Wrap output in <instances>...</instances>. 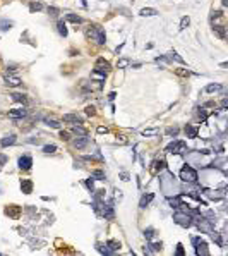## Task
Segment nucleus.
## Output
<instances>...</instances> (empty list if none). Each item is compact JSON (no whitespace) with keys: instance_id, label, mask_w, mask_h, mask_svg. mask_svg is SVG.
<instances>
[{"instance_id":"f257e3e1","label":"nucleus","mask_w":228,"mask_h":256,"mask_svg":"<svg viewBox=\"0 0 228 256\" xmlns=\"http://www.w3.org/2000/svg\"><path fill=\"white\" fill-rule=\"evenodd\" d=\"M88 34H89V36H91L98 45H105V41H107V34H105V29H103L101 26H93L91 29L88 31Z\"/></svg>"},{"instance_id":"f03ea898","label":"nucleus","mask_w":228,"mask_h":256,"mask_svg":"<svg viewBox=\"0 0 228 256\" xmlns=\"http://www.w3.org/2000/svg\"><path fill=\"white\" fill-rule=\"evenodd\" d=\"M180 179L184 182H191V184H195V182H197V172L194 170V168L192 167H184L180 170Z\"/></svg>"},{"instance_id":"7ed1b4c3","label":"nucleus","mask_w":228,"mask_h":256,"mask_svg":"<svg viewBox=\"0 0 228 256\" xmlns=\"http://www.w3.org/2000/svg\"><path fill=\"white\" fill-rule=\"evenodd\" d=\"M173 220H175V223H178L180 227H191L192 225V217L187 215V212H177L173 213Z\"/></svg>"},{"instance_id":"20e7f679","label":"nucleus","mask_w":228,"mask_h":256,"mask_svg":"<svg viewBox=\"0 0 228 256\" xmlns=\"http://www.w3.org/2000/svg\"><path fill=\"white\" fill-rule=\"evenodd\" d=\"M110 69H112V67H110V64H108L107 60H105V59H98L96 67H94V74H99V76H103V78H105V74H107Z\"/></svg>"},{"instance_id":"39448f33","label":"nucleus","mask_w":228,"mask_h":256,"mask_svg":"<svg viewBox=\"0 0 228 256\" xmlns=\"http://www.w3.org/2000/svg\"><path fill=\"white\" fill-rule=\"evenodd\" d=\"M185 151V143L184 141H173L166 146V153H182Z\"/></svg>"},{"instance_id":"423d86ee","label":"nucleus","mask_w":228,"mask_h":256,"mask_svg":"<svg viewBox=\"0 0 228 256\" xmlns=\"http://www.w3.org/2000/svg\"><path fill=\"white\" fill-rule=\"evenodd\" d=\"M19 168L21 170H29L31 168V165H33V158H31L29 155H22L21 158H19Z\"/></svg>"},{"instance_id":"0eeeda50","label":"nucleus","mask_w":228,"mask_h":256,"mask_svg":"<svg viewBox=\"0 0 228 256\" xmlns=\"http://www.w3.org/2000/svg\"><path fill=\"white\" fill-rule=\"evenodd\" d=\"M64 122H72L74 126H81V124H84V122H82V119L79 117L77 114H65V115H64Z\"/></svg>"},{"instance_id":"6e6552de","label":"nucleus","mask_w":228,"mask_h":256,"mask_svg":"<svg viewBox=\"0 0 228 256\" xmlns=\"http://www.w3.org/2000/svg\"><path fill=\"white\" fill-rule=\"evenodd\" d=\"M194 246H195V253H197V254H202V256L209 254V251H208V244L204 241H197Z\"/></svg>"},{"instance_id":"1a4fd4ad","label":"nucleus","mask_w":228,"mask_h":256,"mask_svg":"<svg viewBox=\"0 0 228 256\" xmlns=\"http://www.w3.org/2000/svg\"><path fill=\"white\" fill-rule=\"evenodd\" d=\"M103 206H105V204H103ZM101 215H103L107 220H112V218L115 217V213H113V203H112V201H110V203H108L107 206L103 208V212H101Z\"/></svg>"},{"instance_id":"9d476101","label":"nucleus","mask_w":228,"mask_h":256,"mask_svg":"<svg viewBox=\"0 0 228 256\" xmlns=\"http://www.w3.org/2000/svg\"><path fill=\"white\" fill-rule=\"evenodd\" d=\"M26 115H28V110H24V108H15V110L9 112L11 119H21V117H26Z\"/></svg>"},{"instance_id":"9b49d317","label":"nucleus","mask_w":228,"mask_h":256,"mask_svg":"<svg viewBox=\"0 0 228 256\" xmlns=\"http://www.w3.org/2000/svg\"><path fill=\"white\" fill-rule=\"evenodd\" d=\"M4 81H5V84H7V86H19L22 83L19 78H15V76H9V74L4 76Z\"/></svg>"},{"instance_id":"f8f14e48","label":"nucleus","mask_w":228,"mask_h":256,"mask_svg":"<svg viewBox=\"0 0 228 256\" xmlns=\"http://www.w3.org/2000/svg\"><path fill=\"white\" fill-rule=\"evenodd\" d=\"M72 145H74V148H77V150L84 148V146L88 145V137H86V136H79V137H76V139L72 141Z\"/></svg>"},{"instance_id":"ddd939ff","label":"nucleus","mask_w":228,"mask_h":256,"mask_svg":"<svg viewBox=\"0 0 228 256\" xmlns=\"http://www.w3.org/2000/svg\"><path fill=\"white\" fill-rule=\"evenodd\" d=\"M21 189H22V193H24V194H29L31 191H33V182H31L29 179H22Z\"/></svg>"},{"instance_id":"4468645a","label":"nucleus","mask_w":228,"mask_h":256,"mask_svg":"<svg viewBox=\"0 0 228 256\" xmlns=\"http://www.w3.org/2000/svg\"><path fill=\"white\" fill-rule=\"evenodd\" d=\"M15 143V134H9V136H5V137H2L0 139V146H11V145H14Z\"/></svg>"},{"instance_id":"2eb2a0df","label":"nucleus","mask_w":228,"mask_h":256,"mask_svg":"<svg viewBox=\"0 0 228 256\" xmlns=\"http://www.w3.org/2000/svg\"><path fill=\"white\" fill-rule=\"evenodd\" d=\"M139 14L142 16V17H153V16H158V11H156V9H151V7H144L139 11Z\"/></svg>"},{"instance_id":"dca6fc26","label":"nucleus","mask_w":228,"mask_h":256,"mask_svg":"<svg viewBox=\"0 0 228 256\" xmlns=\"http://www.w3.org/2000/svg\"><path fill=\"white\" fill-rule=\"evenodd\" d=\"M153 198H155V194H153V193H147V194H144V196L141 198V203H139V206H141V208H146L147 204H149L151 201H153Z\"/></svg>"},{"instance_id":"f3484780","label":"nucleus","mask_w":228,"mask_h":256,"mask_svg":"<svg viewBox=\"0 0 228 256\" xmlns=\"http://www.w3.org/2000/svg\"><path fill=\"white\" fill-rule=\"evenodd\" d=\"M12 24L14 22L9 21V19H0V31H9L12 28Z\"/></svg>"},{"instance_id":"a211bd4d","label":"nucleus","mask_w":228,"mask_h":256,"mask_svg":"<svg viewBox=\"0 0 228 256\" xmlns=\"http://www.w3.org/2000/svg\"><path fill=\"white\" fill-rule=\"evenodd\" d=\"M185 134H187V137H197V129L194 126H191V124H187L185 126Z\"/></svg>"},{"instance_id":"6ab92c4d","label":"nucleus","mask_w":228,"mask_h":256,"mask_svg":"<svg viewBox=\"0 0 228 256\" xmlns=\"http://www.w3.org/2000/svg\"><path fill=\"white\" fill-rule=\"evenodd\" d=\"M19 206H15V204H12V206H9V208H5V213L7 215H11V217H17L19 215Z\"/></svg>"},{"instance_id":"aec40b11","label":"nucleus","mask_w":228,"mask_h":256,"mask_svg":"<svg viewBox=\"0 0 228 256\" xmlns=\"http://www.w3.org/2000/svg\"><path fill=\"white\" fill-rule=\"evenodd\" d=\"M214 31H216V34L221 38V40H225V38H226V31H225V26H221V24H216V26H214Z\"/></svg>"},{"instance_id":"412c9836","label":"nucleus","mask_w":228,"mask_h":256,"mask_svg":"<svg viewBox=\"0 0 228 256\" xmlns=\"http://www.w3.org/2000/svg\"><path fill=\"white\" fill-rule=\"evenodd\" d=\"M107 246H108V249H110V253H115V251L120 249V242L118 241H108Z\"/></svg>"},{"instance_id":"4be33fe9","label":"nucleus","mask_w":228,"mask_h":256,"mask_svg":"<svg viewBox=\"0 0 228 256\" xmlns=\"http://www.w3.org/2000/svg\"><path fill=\"white\" fill-rule=\"evenodd\" d=\"M11 97H12V100H14V101H21V103H28V98L24 97V95H21V93H12Z\"/></svg>"},{"instance_id":"5701e85b","label":"nucleus","mask_w":228,"mask_h":256,"mask_svg":"<svg viewBox=\"0 0 228 256\" xmlns=\"http://www.w3.org/2000/svg\"><path fill=\"white\" fill-rule=\"evenodd\" d=\"M65 19L70 21V22H76V24H81L82 22V19L79 17V16H76V14H65Z\"/></svg>"},{"instance_id":"b1692460","label":"nucleus","mask_w":228,"mask_h":256,"mask_svg":"<svg viewBox=\"0 0 228 256\" xmlns=\"http://www.w3.org/2000/svg\"><path fill=\"white\" fill-rule=\"evenodd\" d=\"M166 59H168V60H177V62H178V64H184V59H182V57L178 55V53H177V52H170Z\"/></svg>"},{"instance_id":"393cba45","label":"nucleus","mask_w":228,"mask_h":256,"mask_svg":"<svg viewBox=\"0 0 228 256\" xmlns=\"http://www.w3.org/2000/svg\"><path fill=\"white\" fill-rule=\"evenodd\" d=\"M221 88H223V86H221L220 83H214V84H208L206 86V91L208 93H214V91H220Z\"/></svg>"},{"instance_id":"a878e982","label":"nucleus","mask_w":228,"mask_h":256,"mask_svg":"<svg viewBox=\"0 0 228 256\" xmlns=\"http://www.w3.org/2000/svg\"><path fill=\"white\" fill-rule=\"evenodd\" d=\"M57 28H59V33L62 34L64 38H65V36H67V28H65V22H64V21H59V22H57Z\"/></svg>"},{"instance_id":"bb28decb","label":"nucleus","mask_w":228,"mask_h":256,"mask_svg":"<svg viewBox=\"0 0 228 256\" xmlns=\"http://www.w3.org/2000/svg\"><path fill=\"white\" fill-rule=\"evenodd\" d=\"M147 248H151V249H147L149 253H158V251H161V242H151Z\"/></svg>"},{"instance_id":"cd10ccee","label":"nucleus","mask_w":228,"mask_h":256,"mask_svg":"<svg viewBox=\"0 0 228 256\" xmlns=\"http://www.w3.org/2000/svg\"><path fill=\"white\" fill-rule=\"evenodd\" d=\"M41 9H43V4H41V2H31L29 4L31 12H38V11H41Z\"/></svg>"},{"instance_id":"c85d7f7f","label":"nucleus","mask_w":228,"mask_h":256,"mask_svg":"<svg viewBox=\"0 0 228 256\" xmlns=\"http://www.w3.org/2000/svg\"><path fill=\"white\" fill-rule=\"evenodd\" d=\"M153 165H155V168H153V170H155V172H158V170H163V168H165L166 162H165V160H156V162H155Z\"/></svg>"},{"instance_id":"c756f323","label":"nucleus","mask_w":228,"mask_h":256,"mask_svg":"<svg viewBox=\"0 0 228 256\" xmlns=\"http://www.w3.org/2000/svg\"><path fill=\"white\" fill-rule=\"evenodd\" d=\"M160 131H158V127H151V129H144L142 131V136H156Z\"/></svg>"},{"instance_id":"7c9ffc66","label":"nucleus","mask_w":228,"mask_h":256,"mask_svg":"<svg viewBox=\"0 0 228 256\" xmlns=\"http://www.w3.org/2000/svg\"><path fill=\"white\" fill-rule=\"evenodd\" d=\"M46 126H50V127H53V129H60V124L57 122V120H53V119H45L43 120Z\"/></svg>"},{"instance_id":"2f4dec72","label":"nucleus","mask_w":228,"mask_h":256,"mask_svg":"<svg viewBox=\"0 0 228 256\" xmlns=\"http://www.w3.org/2000/svg\"><path fill=\"white\" fill-rule=\"evenodd\" d=\"M96 248H98V251H99V253H103V254H112L107 244H99V242H98V244H96Z\"/></svg>"},{"instance_id":"473e14b6","label":"nucleus","mask_w":228,"mask_h":256,"mask_svg":"<svg viewBox=\"0 0 228 256\" xmlns=\"http://www.w3.org/2000/svg\"><path fill=\"white\" fill-rule=\"evenodd\" d=\"M72 132L74 134H79V136H86V134H88V132H86V129H82L81 126H74L72 127Z\"/></svg>"},{"instance_id":"72a5a7b5","label":"nucleus","mask_w":228,"mask_h":256,"mask_svg":"<svg viewBox=\"0 0 228 256\" xmlns=\"http://www.w3.org/2000/svg\"><path fill=\"white\" fill-rule=\"evenodd\" d=\"M57 151V146L55 145H46L43 146V153H46V155H50V153H55Z\"/></svg>"},{"instance_id":"f704fd0d","label":"nucleus","mask_w":228,"mask_h":256,"mask_svg":"<svg viewBox=\"0 0 228 256\" xmlns=\"http://www.w3.org/2000/svg\"><path fill=\"white\" fill-rule=\"evenodd\" d=\"M93 177H94L96 181H105V172L103 170H94L93 172Z\"/></svg>"},{"instance_id":"c9c22d12","label":"nucleus","mask_w":228,"mask_h":256,"mask_svg":"<svg viewBox=\"0 0 228 256\" xmlns=\"http://www.w3.org/2000/svg\"><path fill=\"white\" fill-rule=\"evenodd\" d=\"M189 22H191V19H189V16H185V17H182V21H180V28H178V29H180V31H184L185 28L189 26Z\"/></svg>"},{"instance_id":"e433bc0d","label":"nucleus","mask_w":228,"mask_h":256,"mask_svg":"<svg viewBox=\"0 0 228 256\" xmlns=\"http://www.w3.org/2000/svg\"><path fill=\"white\" fill-rule=\"evenodd\" d=\"M144 236H146V239H147V241H151V239L155 237V229H153V227L146 229V230H144Z\"/></svg>"},{"instance_id":"4c0bfd02","label":"nucleus","mask_w":228,"mask_h":256,"mask_svg":"<svg viewBox=\"0 0 228 256\" xmlns=\"http://www.w3.org/2000/svg\"><path fill=\"white\" fill-rule=\"evenodd\" d=\"M127 65H129V59H120V60L117 62V67H118V69H124V67H127Z\"/></svg>"},{"instance_id":"58836bf2","label":"nucleus","mask_w":228,"mask_h":256,"mask_svg":"<svg viewBox=\"0 0 228 256\" xmlns=\"http://www.w3.org/2000/svg\"><path fill=\"white\" fill-rule=\"evenodd\" d=\"M86 186H88L89 191H94V177H89L88 181H86Z\"/></svg>"},{"instance_id":"ea45409f","label":"nucleus","mask_w":228,"mask_h":256,"mask_svg":"<svg viewBox=\"0 0 228 256\" xmlns=\"http://www.w3.org/2000/svg\"><path fill=\"white\" fill-rule=\"evenodd\" d=\"M59 7H48V14L52 16V17H57V16H59Z\"/></svg>"},{"instance_id":"a19ab883","label":"nucleus","mask_w":228,"mask_h":256,"mask_svg":"<svg viewBox=\"0 0 228 256\" xmlns=\"http://www.w3.org/2000/svg\"><path fill=\"white\" fill-rule=\"evenodd\" d=\"M166 134H170V136H177V134H178V127H170V129L166 131Z\"/></svg>"},{"instance_id":"79ce46f5","label":"nucleus","mask_w":228,"mask_h":256,"mask_svg":"<svg viewBox=\"0 0 228 256\" xmlns=\"http://www.w3.org/2000/svg\"><path fill=\"white\" fill-rule=\"evenodd\" d=\"M60 137H62L64 141H69L70 137H69V132H65V131H60Z\"/></svg>"},{"instance_id":"37998d69","label":"nucleus","mask_w":228,"mask_h":256,"mask_svg":"<svg viewBox=\"0 0 228 256\" xmlns=\"http://www.w3.org/2000/svg\"><path fill=\"white\" fill-rule=\"evenodd\" d=\"M177 254L184 256V246H182V244H177Z\"/></svg>"},{"instance_id":"c03bdc74","label":"nucleus","mask_w":228,"mask_h":256,"mask_svg":"<svg viewBox=\"0 0 228 256\" xmlns=\"http://www.w3.org/2000/svg\"><path fill=\"white\" fill-rule=\"evenodd\" d=\"M221 16H223V12L216 11V12H213V14H211V19H218V17H221Z\"/></svg>"},{"instance_id":"a18cd8bd","label":"nucleus","mask_w":228,"mask_h":256,"mask_svg":"<svg viewBox=\"0 0 228 256\" xmlns=\"http://www.w3.org/2000/svg\"><path fill=\"white\" fill-rule=\"evenodd\" d=\"M129 177H130V175L127 174V172H122V174H120V179H122V181H125V182L129 181Z\"/></svg>"},{"instance_id":"49530a36","label":"nucleus","mask_w":228,"mask_h":256,"mask_svg":"<svg viewBox=\"0 0 228 256\" xmlns=\"http://www.w3.org/2000/svg\"><path fill=\"white\" fill-rule=\"evenodd\" d=\"M86 114H88V115H94V114H96V112H94V107H88V108H86Z\"/></svg>"},{"instance_id":"de8ad7c7","label":"nucleus","mask_w":228,"mask_h":256,"mask_svg":"<svg viewBox=\"0 0 228 256\" xmlns=\"http://www.w3.org/2000/svg\"><path fill=\"white\" fill-rule=\"evenodd\" d=\"M4 164H7V156L0 153V165H4Z\"/></svg>"},{"instance_id":"09e8293b","label":"nucleus","mask_w":228,"mask_h":256,"mask_svg":"<svg viewBox=\"0 0 228 256\" xmlns=\"http://www.w3.org/2000/svg\"><path fill=\"white\" fill-rule=\"evenodd\" d=\"M177 74H178V76H189V71H182V69H178Z\"/></svg>"},{"instance_id":"8fccbe9b","label":"nucleus","mask_w":228,"mask_h":256,"mask_svg":"<svg viewBox=\"0 0 228 256\" xmlns=\"http://www.w3.org/2000/svg\"><path fill=\"white\" fill-rule=\"evenodd\" d=\"M98 132H99V134H103V132H108V127H103V126H101V127H98Z\"/></svg>"}]
</instances>
